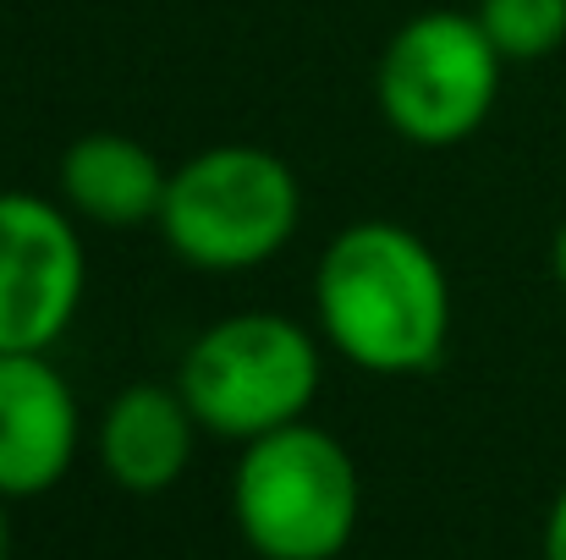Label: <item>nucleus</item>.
Instances as JSON below:
<instances>
[{
	"label": "nucleus",
	"mask_w": 566,
	"mask_h": 560,
	"mask_svg": "<svg viewBox=\"0 0 566 560\" xmlns=\"http://www.w3.org/2000/svg\"><path fill=\"white\" fill-rule=\"evenodd\" d=\"M231 517L259 560H336L364 517L353 451L319 423H286L242 445Z\"/></svg>",
	"instance_id": "f03ea898"
},
{
	"label": "nucleus",
	"mask_w": 566,
	"mask_h": 560,
	"mask_svg": "<svg viewBox=\"0 0 566 560\" xmlns=\"http://www.w3.org/2000/svg\"><path fill=\"white\" fill-rule=\"evenodd\" d=\"M501 50L473 11H418L379 55L375 99L385 127L418 149L468 144L501 99Z\"/></svg>",
	"instance_id": "39448f33"
},
{
	"label": "nucleus",
	"mask_w": 566,
	"mask_h": 560,
	"mask_svg": "<svg viewBox=\"0 0 566 560\" xmlns=\"http://www.w3.org/2000/svg\"><path fill=\"white\" fill-rule=\"evenodd\" d=\"M88 286L77 214L39 192H0V352H50Z\"/></svg>",
	"instance_id": "423d86ee"
},
{
	"label": "nucleus",
	"mask_w": 566,
	"mask_h": 560,
	"mask_svg": "<svg viewBox=\"0 0 566 560\" xmlns=\"http://www.w3.org/2000/svg\"><path fill=\"white\" fill-rule=\"evenodd\" d=\"M319 341L286 314H231L192 336L177 390L214 440H259L303 423L319 395Z\"/></svg>",
	"instance_id": "20e7f679"
},
{
	"label": "nucleus",
	"mask_w": 566,
	"mask_h": 560,
	"mask_svg": "<svg viewBox=\"0 0 566 560\" xmlns=\"http://www.w3.org/2000/svg\"><path fill=\"white\" fill-rule=\"evenodd\" d=\"M55 177H61L66 209L105 231H133V225L160 220L166 182H171V171L155 160V149H144L127 133H83L61 155Z\"/></svg>",
	"instance_id": "1a4fd4ad"
},
{
	"label": "nucleus",
	"mask_w": 566,
	"mask_h": 560,
	"mask_svg": "<svg viewBox=\"0 0 566 560\" xmlns=\"http://www.w3.org/2000/svg\"><path fill=\"white\" fill-rule=\"evenodd\" d=\"M551 264H556V281H562V292H566V220H562V231H556V247H551Z\"/></svg>",
	"instance_id": "f8f14e48"
},
{
	"label": "nucleus",
	"mask_w": 566,
	"mask_h": 560,
	"mask_svg": "<svg viewBox=\"0 0 566 560\" xmlns=\"http://www.w3.org/2000/svg\"><path fill=\"white\" fill-rule=\"evenodd\" d=\"M198 434L177 384H127L99 418V467L127 495H166L188 473Z\"/></svg>",
	"instance_id": "6e6552de"
},
{
	"label": "nucleus",
	"mask_w": 566,
	"mask_h": 560,
	"mask_svg": "<svg viewBox=\"0 0 566 560\" xmlns=\"http://www.w3.org/2000/svg\"><path fill=\"white\" fill-rule=\"evenodd\" d=\"M6 495H0V560H11V517H6Z\"/></svg>",
	"instance_id": "ddd939ff"
},
{
	"label": "nucleus",
	"mask_w": 566,
	"mask_h": 560,
	"mask_svg": "<svg viewBox=\"0 0 566 560\" xmlns=\"http://www.w3.org/2000/svg\"><path fill=\"white\" fill-rule=\"evenodd\" d=\"M314 314L319 336L353 369L407 379L446 358L451 281L418 231L396 220H358L336 231L314 270Z\"/></svg>",
	"instance_id": "f257e3e1"
},
{
	"label": "nucleus",
	"mask_w": 566,
	"mask_h": 560,
	"mask_svg": "<svg viewBox=\"0 0 566 560\" xmlns=\"http://www.w3.org/2000/svg\"><path fill=\"white\" fill-rule=\"evenodd\" d=\"M83 440V412L50 352H0V495H50Z\"/></svg>",
	"instance_id": "0eeeda50"
},
{
	"label": "nucleus",
	"mask_w": 566,
	"mask_h": 560,
	"mask_svg": "<svg viewBox=\"0 0 566 560\" xmlns=\"http://www.w3.org/2000/svg\"><path fill=\"white\" fill-rule=\"evenodd\" d=\"M545 560H566V489L556 495V506L545 517Z\"/></svg>",
	"instance_id": "9b49d317"
},
{
	"label": "nucleus",
	"mask_w": 566,
	"mask_h": 560,
	"mask_svg": "<svg viewBox=\"0 0 566 560\" xmlns=\"http://www.w3.org/2000/svg\"><path fill=\"white\" fill-rule=\"evenodd\" d=\"M473 17L501 61H545L566 44V0H479Z\"/></svg>",
	"instance_id": "9d476101"
},
{
	"label": "nucleus",
	"mask_w": 566,
	"mask_h": 560,
	"mask_svg": "<svg viewBox=\"0 0 566 560\" xmlns=\"http://www.w3.org/2000/svg\"><path fill=\"white\" fill-rule=\"evenodd\" d=\"M303 220V187L292 166L259 144H214L182 160L166 182L160 236L209 275H242L270 264Z\"/></svg>",
	"instance_id": "7ed1b4c3"
}]
</instances>
